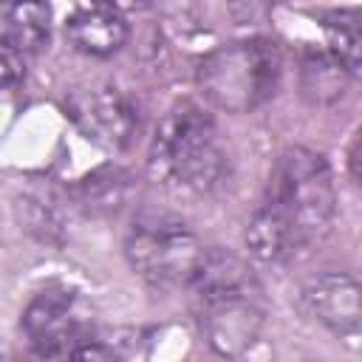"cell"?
<instances>
[{
    "label": "cell",
    "mask_w": 362,
    "mask_h": 362,
    "mask_svg": "<svg viewBox=\"0 0 362 362\" xmlns=\"http://www.w3.org/2000/svg\"><path fill=\"white\" fill-rule=\"evenodd\" d=\"M337 192L328 161L308 147H286L246 226V246L263 263H286L320 243L334 221Z\"/></svg>",
    "instance_id": "1"
},
{
    "label": "cell",
    "mask_w": 362,
    "mask_h": 362,
    "mask_svg": "<svg viewBox=\"0 0 362 362\" xmlns=\"http://www.w3.org/2000/svg\"><path fill=\"white\" fill-rule=\"evenodd\" d=\"M206 342L223 354H243L263 328L260 286L249 263L226 249H204L201 263L187 286Z\"/></svg>",
    "instance_id": "2"
},
{
    "label": "cell",
    "mask_w": 362,
    "mask_h": 362,
    "mask_svg": "<svg viewBox=\"0 0 362 362\" xmlns=\"http://www.w3.org/2000/svg\"><path fill=\"white\" fill-rule=\"evenodd\" d=\"M147 170L175 192L206 195L218 189L229 175V156L215 119L195 102L173 105L156 124Z\"/></svg>",
    "instance_id": "3"
},
{
    "label": "cell",
    "mask_w": 362,
    "mask_h": 362,
    "mask_svg": "<svg viewBox=\"0 0 362 362\" xmlns=\"http://www.w3.org/2000/svg\"><path fill=\"white\" fill-rule=\"evenodd\" d=\"M283 74V54L274 40L249 37L212 48L195 68L204 99L223 113H249L269 102Z\"/></svg>",
    "instance_id": "4"
},
{
    "label": "cell",
    "mask_w": 362,
    "mask_h": 362,
    "mask_svg": "<svg viewBox=\"0 0 362 362\" xmlns=\"http://www.w3.org/2000/svg\"><path fill=\"white\" fill-rule=\"evenodd\" d=\"M204 246L195 232L175 215L147 212L139 215L124 238V257L130 269L153 288L189 286Z\"/></svg>",
    "instance_id": "5"
},
{
    "label": "cell",
    "mask_w": 362,
    "mask_h": 362,
    "mask_svg": "<svg viewBox=\"0 0 362 362\" xmlns=\"http://www.w3.org/2000/svg\"><path fill=\"white\" fill-rule=\"evenodd\" d=\"M23 334L37 356L74 359V354L93 339V311L74 288H45L31 297L23 311Z\"/></svg>",
    "instance_id": "6"
},
{
    "label": "cell",
    "mask_w": 362,
    "mask_h": 362,
    "mask_svg": "<svg viewBox=\"0 0 362 362\" xmlns=\"http://www.w3.org/2000/svg\"><path fill=\"white\" fill-rule=\"evenodd\" d=\"M65 110L76 130L105 150H127L136 139L139 116L127 96L113 85H88L71 90Z\"/></svg>",
    "instance_id": "7"
},
{
    "label": "cell",
    "mask_w": 362,
    "mask_h": 362,
    "mask_svg": "<svg viewBox=\"0 0 362 362\" xmlns=\"http://www.w3.org/2000/svg\"><path fill=\"white\" fill-rule=\"evenodd\" d=\"M303 308L320 325L334 334H356L362 322V291L359 283L345 272L317 274L303 286Z\"/></svg>",
    "instance_id": "8"
},
{
    "label": "cell",
    "mask_w": 362,
    "mask_h": 362,
    "mask_svg": "<svg viewBox=\"0 0 362 362\" xmlns=\"http://www.w3.org/2000/svg\"><path fill=\"white\" fill-rule=\"evenodd\" d=\"M127 37H130V25L124 14L96 3L90 8H76L65 20V40L74 45V51L88 57H110L122 51Z\"/></svg>",
    "instance_id": "9"
},
{
    "label": "cell",
    "mask_w": 362,
    "mask_h": 362,
    "mask_svg": "<svg viewBox=\"0 0 362 362\" xmlns=\"http://www.w3.org/2000/svg\"><path fill=\"white\" fill-rule=\"evenodd\" d=\"M51 40V8L45 0H0V42L17 54H37Z\"/></svg>",
    "instance_id": "10"
},
{
    "label": "cell",
    "mask_w": 362,
    "mask_h": 362,
    "mask_svg": "<svg viewBox=\"0 0 362 362\" xmlns=\"http://www.w3.org/2000/svg\"><path fill=\"white\" fill-rule=\"evenodd\" d=\"M354 76L331 51H305L300 59V93L311 105H334Z\"/></svg>",
    "instance_id": "11"
},
{
    "label": "cell",
    "mask_w": 362,
    "mask_h": 362,
    "mask_svg": "<svg viewBox=\"0 0 362 362\" xmlns=\"http://www.w3.org/2000/svg\"><path fill=\"white\" fill-rule=\"evenodd\" d=\"M328 48L342 68L351 76H359V48H362V31H359V11L356 8H337L322 17Z\"/></svg>",
    "instance_id": "12"
},
{
    "label": "cell",
    "mask_w": 362,
    "mask_h": 362,
    "mask_svg": "<svg viewBox=\"0 0 362 362\" xmlns=\"http://www.w3.org/2000/svg\"><path fill=\"white\" fill-rule=\"evenodd\" d=\"M130 192V175L119 167H102L85 178V204L90 209H119Z\"/></svg>",
    "instance_id": "13"
},
{
    "label": "cell",
    "mask_w": 362,
    "mask_h": 362,
    "mask_svg": "<svg viewBox=\"0 0 362 362\" xmlns=\"http://www.w3.org/2000/svg\"><path fill=\"white\" fill-rule=\"evenodd\" d=\"M96 6L113 8L119 14L127 11H158V14H184L189 11L198 0H93Z\"/></svg>",
    "instance_id": "14"
},
{
    "label": "cell",
    "mask_w": 362,
    "mask_h": 362,
    "mask_svg": "<svg viewBox=\"0 0 362 362\" xmlns=\"http://www.w3.org/2000/svg\"><path fill=\"white\" fill-rule=\"evenodd\" d=\"M280 0H226V11L235 25H260L272 17Z\"/></svg>",
    "instance_id": "15"
},
{
    "label": "cell",
    "mask_w": 362,
    "mask_h": 362,
    "mask_svg": "<svg viewBox=\"0 0 362 362\" xmlns=\"http://www.w3.org/2000/svg\"><path fill=\"white\" fill-rule=\"evenodd\" d=\"M23 79V59L14 48L0 42V88H11Z\"/></svg>",
    "instance_id": "16"
}]
</instances>
